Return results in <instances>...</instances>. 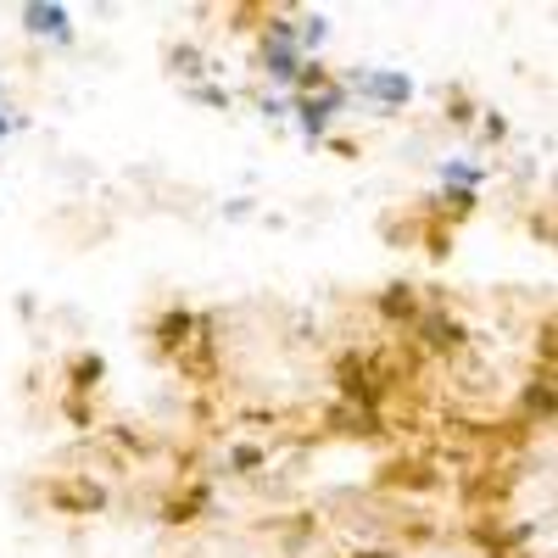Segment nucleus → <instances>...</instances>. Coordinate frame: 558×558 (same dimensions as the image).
Listing matches in <instances>:
<instances>
[{
	"mask_svg": "<svg viewBox=\"0 0 558 558\" xmlns=\"http://www.w3.org/2000/svg\"><path fill=\"white\" fill-rule=\"evenodd\" d=\"M352 89H363L375 107H402L413 96L408 73H391V68H368V73H352Z\"/></svg>",
	"mask_w": 558,
	"mask_h": 558,
	"instance_id": "nucleus-2",
	"label": "nucleus"
},
{
	"mask_svg": "<svg viewBox=\"0 0 558 558\" xmlns=\"http://www.w3.org/2000/svg\"><path fill=\"white\" fill-rule=\"evenodd\" d=\"M23 28L28 34H51V39H68L73 34L68 7H57V0H28V7H23Z\"/></svg>",
	"mask_w": 558,
	"mask_h": 558,
	"instance_id": "nucleus-3",
	"label": "nucleus"
},
{
	"mask_svg": "<svg viewBox=\"0 0 558 558\" xmlns=\"http://www.w3.org/2000/svg\"><path fill=\"white\" fill-rule=\"evenodd\" d=\"M263 68L279 78V84H291L307 62H302V51H296V34H291V23L286 17H274L268 23V45H263Z\"/></svg>",
	"mask_w": 558,
	"mask_h": 558,
	"instance_id": "nucleus-1",
	"label": "nucleus"
},
{
	"mask_svg": "<svg viewBox=\"0 0 558 558\" xmlns=\"http://www.w3.org/2000/svg\"><path fill=\"white\" fill-rule=\"evenodd\" d=\"M291 34H296V51H318L324 39H330V17H302V23H291Z\"/></svg>",
	"mask_w": 558,
	"mask_h": 558,
	"instance_id": "nucleus-5",
	"label": "nucleus"
},
{
	"mask_svg": "<svg viewBox=\"0 0 558 558\" xmlns=\"http://www.w3.org/2000/svg\"><path fill=\"white\" fill-rule=\"evenodd\" d=\"M7 134H12V118H7V112H0V140H7Z\"/></svg>",
	"mask_w": 558,
	"mask_h": 558,
	"instance_id": "nucleus-6",
	"label": "nucleus"
},
{
	"mask_svg": "<svg viewBox=\"0 0 558 558\" xmlns=\"http://www.w3.org/2000/svg\"><path fill=\"white\" fill-rule=\"evenodd\" d=\"M341 101H347L341 89H324L318 101H302V134H307V140H318L324 129H330V118L341 112Z\"/></svg>",
	"mask_w": 558,
	"mask_h": 558,
	"instance_id": "nucleus-4",
	"label": "nucleus"
}]
</instances>
